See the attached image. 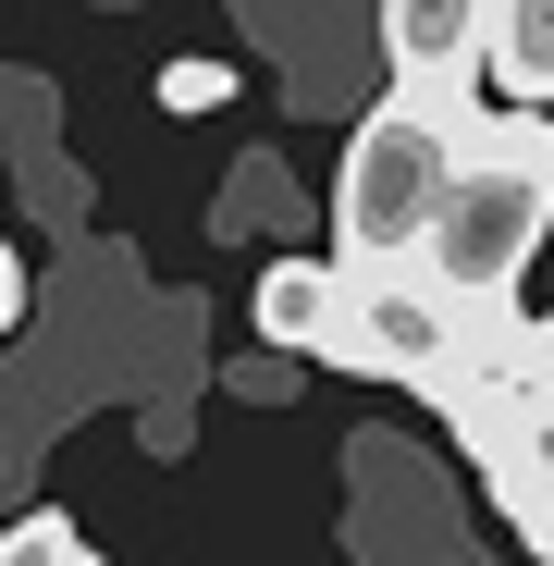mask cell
I'll return each instance as SVG.
<instances>
[{
	"mask_svg": "<svg viewBox=\"0 0 554 566\" xmlns=\"http://www.w3.org/2000/svg\"><path fill=\"white\" fill-rule=\"evenodd\" d=\"M456 333H469V321H456L443 308V283L419 271V259H383V271H345V308H333V369H357V382H443V369H456Z\"/></svg>",
	"mask_w": 554,
	"mask_h": 566,
	"instance_id": "obj_3",
	"label": "cell"
},
{
	"mask_svg": "<svg viewBox=\"0 0 554 566\" xmlns=\"http://www.w3.org/2000/svg\"><path fill=\"white\" fill-rule=\"evenodd\" d=\"M0 566H100V542H86L62 505H38V517H13V530H0Z\"/></svg>",
	"mask_w": 554,
	"mask_h": 566,
	"instance_id": "obj_8",
	"label": "cell"
},
{
	"mask_svg": "<svg viewBox=\"0 0 554 566\" xmlns=\"http://www.w3.org/2000/svg\"><path fill=\"white\" fill-rule=\"evenodd\" d=\"M333 308H345V271L333 259H259V296H247L259 357H321L333 345Z\"/></svg>",
	"mask_w": 554,
	"mask_h": 566,
	"instance_id": "obj_5",
	"label": "cell"
},
{
	"mask_svg": "<svg viewBox=\"0 0 554 566\" xmlns=\"http://www.w3.org/2000/svg\"><path fill=\"white\" fill-rule=\"evenodd\" d=\"M554 234V124L542 112H481L456 136V185H443V222L419 247V271L443 283L456 321L518 308V271Z\"/></svg>",
	"mask_w": 554,
	"mask_h": 566,
	"instance_id": "obj_1",
	"label": "cell"
},
{
	"mask_svg": "<svg viewBox=\"0 0 554 566\" xmlns=\"http://www.w3.org/2000/svg\"><path fill=\"white\" fill-rule=\"evenodd\" d=\"M481 481H493L505 530H518L530 554H554V407H542V419H530V431H518V443H505V455L481 468Z\"/></svg>",
	"mask_w": 554,
	"mask_h": 566,
	"instance_id": "obj_6",
	"label": "cell"
},
{
	"mask_svg": "<svg viewBox=\"0 0 554 566\" xmlns=\"http://www.w3.org/2000/svg\"><path fill=\"white\" fill-rule=\"evenodd\" d=\"M518 99H554V0H493V50H481Z\"/></svg>",
	"mask_w": 554,
	"mask_h": 566,
	"instance_id": "obj_7",
	"label": "cell"
},
{
	"mask_svg": "<svg viewBox=\"0 0 554 566\" xmlns=\"http://www.w3.org/2000/svg\"><path fill=\"white\" fill-rule=\"evenodd\" d=\"M25 321V259H13V234H0V333Z\"/></svg>",
	"mask_w": 554,
	"mask_h": 566,
	"instance_id": "obj_10",
	"label": "cell"
},
{
	"mask_svg": "<svg viewBox=\"0 0 554 566\" xmlns=\"http://www.w3.org/2000/svg\"><path fill=\"white\" fill-rule=\"evenodd\" d=\"M481 50H493V0H383L395 86H469Z\"/></svg>",
	"mask_w": 554,
	"mask_h": 566,
	"instance_id": "obj_4",
	"label": "cell"
},
{
	"mask_svg": "<svg viewBox=\"0 0 554 566\" xmlns=\"http://www.w3.org/2000/svg\"><path fill=\"white\" fill-rule=\"evenodd\" d=\"M222 99H234V62H160V112L173 124H210Z\"/></svg>",
	"mask_w": 554,
	"mask_h": 566,
	"instance_id": "obj_9",
	"label": "cell"
},
{
	"mask_svg": "<svg viewBox=\"0 0 554 566\" xmlns=\"http://www.w3.org/2000/svg\"><path fill=\"white\" fill-rule=\"evenodd\" d=\"M469 124H481L469 86H395L383 112H357V136L333 160V271H383V259L431 247Z\"/></svg>",
	"mask_w": 554,
	"mask_h": 566,
	"instance_id": "obj_2",
	"label": "cell"
}]
</instances>
